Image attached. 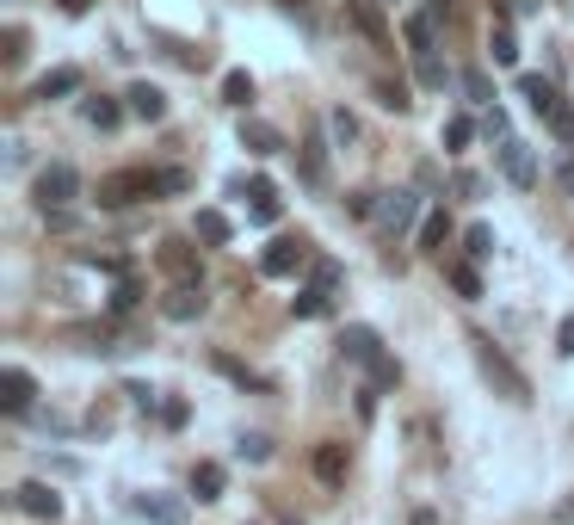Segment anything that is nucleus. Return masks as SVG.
Segmentation results:
<instances>
[{
  "mask_svg": "<svg viewBox=\"0 0 574 525\" xmlns=\"http://www.w3.org/2000/svg\"><path fill=\"white\" fill-rule=\"evenodd\" d=\"M519 99L531 105L537 118H550V112H556V87H550L544 75H519Z\"/></svg>",
  "mask_w": 574,
  "mask_h": 525,
  "instance_id": "20",
  "label": "nucleus"
},
{
  "mask_svg": "<svg viewBox=\"0 0 574 525\" xmlns=\"http://www.w3.org/2000/svg\"><path fill=\"white\" fill-rule=\"evenodd\" d=\"M482 136H488V143H507V136H513V124H507V112H500V105H488V118H482Z\"/></svg>",
  "mask_w": 574,
  "mask_h": 525,
  "instance_id": "37",
  "label": "nucleus"
},
{
  "mask_svg": "<svg viewBox=\"0 0 574 525\" xmlns=\"http://www.w3.org/2000/svg\"><path fill=\"white\" fill-rule=\"evenodd\" d=\"M223 105H235V112L254 105V75H247V68H229L223 75Z\"/></svg>",
  "mask_w": 574,
  "mask_h": 525,
  "instance_id": "25",
  "label": "nucleus"
},
{
  "mask_svg": "<svg viewBox=\"0 0 574 525\" xmlns=\"http://www.w3.org/2000/svg\"><path fill=\"white\" fill-rule=\"evenodd\" d=\"M204 278H173V291L161 297V315H167V322H198V315H204Z\"/></svg>",
  "mask_w": 574,
  "mask_h": 525,
  "instance_id": "6",
  "label": "nucleus"
},
{
  "mask_svg": "<svg viewBox=\"0 0 574 525\" xmlns=\"http://www.w3.org/2000/svg\"><path fill=\"white\" fill-rule=\"evenodd\" d=\"M186 414H192V408L179 402V396H173V402H161V420H167V427H186Z\"/></svg>",
  "mask_w": 574,
  "mask_h": 525,
  "instance_id": "45",
  "label": "nucleus"
},
{
  "mask_svg": "<svg viewBox=\"0 0 574 525\" xmlns=\"http://www.w3.org/2000/svg\"><path fill=\"white\" fill-rule=\"evenodd\" d=\"M340 359H352V365H377L383 359V340H377V328H365V322H358V328H346L340 334Z\"/></svg>",
  "mask_w": 574,
  "mask_h": 525,
  "instance_id": "11",
  "label": "nucleus"
},
{
  "mask_svg": "<svg viewBox=\"0 0 574 525\" xmlns=\"http://www.w3.org/2000/svg\"><path fill=\"white\" fill-rule=\"evenodd\" d=\"M31 198H38V210H68V204L81 198V173L68 167V161H50L38 173V186H31Z\"/></svg>",
  "mask_w": 574,
  "mask_h": 525,
  "instance_id": "4",
  "label": "nucleus"
},
{
  "mask_svg": "<svg viewBox=\"0 0 574 525\" xmlns=\"http://www.w3.org/2000/svg\"><path fill=\"white\" fill-rule=\"evenodd\" d=\"M136 303H142V278H136V272H124V278H118V291H112V315H130Z\"/></svg>",
  "mask_w": 574,
  "mask_h": 525,
  "instance_id": "33",
  "label": "nucleus"
},
{
  "mask_svg": "<svg viewBox=\"0 0 574 525\" xmlns=\"http://www.w3.org/2000/svg\"><path fill=\"white\" fill-rule=\"evenodd\" d=\"M161 266H167L173 278H204V272H198V254L186 248V241H161Z\"/></svg>",
  "mask_w": 574,
  "mask_h": 525,
  "instance_id": "21",
  "label": "nucleus"
},
{
  "mask_svg": "<svg viewBox=\"0 0 574 525\" xmlns=\"http://www.w3.org/2000/svg\"><path fill=\"white\" fill-rule=\"evenodd\" d=\"M278 7H297V0H278Z\"/></svg>",
  "mask_w": 574,
  "mask_h": 525,
  "instance_id": "47",
  "label": "nucleus"
},
{
  "mask_svg": "<svg viewBox=\"0 0 574 525\" xmlns=\"http://www.w3.org/2000/svg\"><path fill=\"white\" fill-rule=\"evenodd\" d=\"M124 112H130V105L105 99V93H99V99H81V118H87L93 130H118V124H124Z\"/></svg>",
  "mask_w": 574,
  "mask_h": 525,
  "instance_id": "19",
  "label": "nucleus"
},
{
  "mask_svg": "<svg viewBox=\"0 0 574 525\" xmlns=\"http://www.w3.org/2000/svg\"><path fill=\"white\" fill-rule=\"evenodd\" d=\"M303 266H309V241H297V235L266 241V254H260V272H266V278H291V272H303Z\"/></svg>",
  "mask_w": 574,
  "mask_h": 525,
  "instance_id": "5",
  "label": "nucleus"
},
{
  "mask_svg": "<svg viewBox=\"0 0 574 525\" xmlns=\"http://www.w3.org/2000/svg\"><path fill=\"white\" fill-rule=\"evenodd\" d=\"M414 62H420V87H445V81H451L439 56H414Z\"/></svg>",
  "mask_w": 574,
  "mask_h": 525,
  "instance_id": "39",
  "label": "nucleus"
},
{
  "mask_svg": "<svg viewBox=\"0 0 574 525\" xmlns=\"http://www.w3.org/2000/svg\"><path fill=\"white\" fill-rule=\"evenodd\" d=\"M550 130L562 136V143H574V105H568V99H556V112H550Z\"/></svg>",
  "mask_w": 574,
  "mask_h": 525,
  "instance_id": "38",
  "label": "nucleus"
},
{
  "mask_svg": "<svg viewBox=\"0 0 574 525\" xmlns=\"http://www.w3.org/2000/svg\"><path fill=\"white\" fill-rule=\"evenodd\" d=\"M470 346H476V365H482V377L494 383L500 396H507V402H531V383H525V371H519L507 353H500V346H494L488 334H470Z\"/></svg>",
  "mask_w": 574,
  "mask_h": 525,
  "instance_id": "2",
  "label": "nucleus"
},
{
  "mask_svg": "<svg viewBox=\"0 0 574 525\" xmlns=\"http://www.w3.org/2000/svg\"><path fill=\"white\" fill-rule=\"evenodd\" d=\"M31 396H38V377H31L25 365L0 371V408H7V414H31Z\"/></svg>",
  "mask_w": 574,
  "mask_h": 525,
  "instance_id": "9",
  "label": "nucleus"
},
{
  "mask_svg": "<svg viewBox=\"0 0 574 525\" xmlns=\"http://www.w3.org/2000/svg\"><path fill=\"white\" fill-rule=\"evenodd\" d=\"M340 260H309V285H321V291H340Z\"/></svg>",
  "mask_w": 574,
  "mask_h": 525,
  "instance_id": "35",
  "label": "nucleus"
},
{
  "mask_svg": "<svg viewBox=\"0 0 574 525\" xmlns=\"http://www.w3.org/2000/svg\"><path fill=\"white\" fill-rule=\"evenodd\" d=\"M445 241H451V217L439 204V210H426V217H420V254H445Z\"/></svg>",
  "mask_w": 574,
  "mask_h": 525,
  "instance_id": "17",
  "label": "nucleus"
},
{
  "mask_svg": "<svg viewBox=\"0 0 574 525\" xmlns=\"http://www.w3.org/2000/svg\"><path fill=\"white\" fill-rule=\"evenodd\" d=\"M346 13H352V25L365 31L371 44H389V25H383V13H377V0H346Z\"/></svg>",
  "mask_w": 574,
  "mask_h": 525,
  "instance_id": "18",
  "label": "nucleus"
},
{
  "mask_svg": "<svg viewBox=\"0 0 574 525\" xmlns=\"http://www.w3.org/2000/svg\"><path fill=\"white\" fill-rule=\"evenodd\" d=\"M328 136H334L340 149H346V143H358V118L346 112V105H340V112H328Z\"/></svg>",
  "mask_w": 574,
  "mask_h": 525,
  "instance_id": "34",
  "label": "nucleus"
},
{
  "mask_svg": "<svg viewBox=\"0 0 574 525\" xmlns=\"http://www.w3.org/2000/svg\"><path fill=\"white\" fill-rule=\"evenodd\" d=\"M217 371H223V377H235L241 390H266V377H254V371H247V365H235L229 353H217Z\"/></svg>",
  "mask_w": 574,
  "mask_h": 525,
  "instance_id": "36",
  "label": "nucleus"
},
{
  "mask_svg": "<svg viewBox=\"0 0 574 525\" xmlns=\"http://www.w3.org/2000/svg\"><path fill=\"white\" fill-rule=\"evenodd\" d=\"M223 488H229L223 464H198V470H192V495H198V501H223Z\"/></svg>",
  "mask_w": 574,
  "mask_h": 525,
  "instance_id": "24",
  "label": "nucleus"
},
{
  "mask_svg": "<svg viewBox=\"0 0 574 525\" xmlns=\"http://www.w3.org/2000/svg\"><path fill=\"white\" fill-rule=\"evenodd\" d=\"M426 217L420 210V192H408V186H396V192H377V210H371V223H377V235H408L414 223Z\"/></svg>",
  "mask_w": 574,
  "mask_h": 525,
  "instance_id": "3",
  "label": "nucleus"
},
{
  "mask_svg": "<svg viewBox=\"0 0 574 525\" xmlns=\"http://www.w3.org/2000/svg\"><path fill=\"white\" fill-rule=\"evenodd\" d=\"M377 105H389V112H408V87H389V81H377Z\"/></svg>",
  "mask_w": 574,
  "mask_h": 525,
  "instance_id": "42",
  "label": "nucleus"
},
{
  "mask_svg": "<svg viewBox=\"0 0 574 525\" xmlns=\"http://www.w3.org/2000/svg\"><path fill=\"white\" fill-rule=\"evenodd\" d=\"M68 93H81V68H50V75L31 87V99L50 105V99H68Z\"/></svg>",
  "mask_w": 574,
  "mask_h": 525,
  "instance_id": "15",
  "label": "nucleus"
},
{
  "mask_svg": "<svg viewBox=\"0 0 574 525\" xmlns=\"http://www.w3.org/2000/svg\"><path fill=\"white\" fill-rule=\"evenodd\" d=\"M315 476L328 482V488H340V482H346V445H340V439L315 445Z\"/></svg>",
  "mask_w": 574,
  "mask_h": 525,
  "instance_id": "16",
  "label": "nucleus"
},
{
  "mask_svg": "<svg viewBox=\"0 0 574 525\" xmlns=\"http://www.w3.org/2000/svg\"><path fill=\"white\" fill-rule=\"evenodd\" d=\"M235 192H247V217H254V223H278L284 204H278V186L272 180H247V186L235 180Z\"/></svg>",
  "mask_w": 574,
  "mask_h": 525,
  "instance_id": "13",
  "label": "nucleus"
},
{
  "mask_svg": "<svg viewBox=\"0 0 574 525\" xmlns=\"http://www.w3.org/2000/svg\"><path fill=\"white\" fill-rule=\"evenodd\" d=\"M463 260H494V229L488 223H470V229H463Z\"/></svg>",
  "mask_w": 574,
  "mask_h": 525,
  "instance_id": "27",
  "label": "nucleus"
},
{
  "mask_svg": "<svg viewBox=\"0 0 574 525\" xmlns=\"http://www.w3.org/2000/svg\"><path fill=\"white\" fill-rule=\"evenodd\" d=\"M136 513L149 519V525H186V501H179V495H161V488L136 495Z\"/></svg>",
  "mask_w": 574,
  "mask_h": 525,
  "instance_id": "12",
  "label": "nucleus"
},
{
  "mask_svg": "<svg viewBox=\"0 0 574 525\" xmlns=\"http://www.w3.org/2000/svg\"><path fill=\"white\" fill-rule=\"evenodd\" d=\"M445 278H451V291H457V297H470V303L482 297V272H476V260H451V266H445Z\"/></svg>",
  "mask_w": 574,
  "mask_h": 525,
  "instance_id": "23",
  "label": "nucleus"
},
{
  "mask_svg": "<svg viewBox=\"0 0 574 525\" xmlns=\"http://www.w3.org/2000/svg\"><path fill=\"white\" fill-rule=\"evenodd\" d=\"M161 192H167V198L192 192V173H186V167H161Z\"/></svg>",
  "mask_w": 574,
  "mask_h": 525,
  "instance_id": "40",
  "label": "nucleus"
},
{
  "mask_svg": "<svg viewBox=\"0 0 574 525\" xmlns=\"http://www.w3.org/2000/svg\"><path fill=\"white\" fill-rule=\"evenodd\" d=\"M13 507L31 513V519H62V495H56L50 482H19L13 488Z\"/></svg>",
  "mask_w": 574,
  "mask_h": 525,
  "instance_id": "10",
  "label": "nucleus"
},
{
  "mask_svg": "<svg viewBox=\"0 0 574 525\" xmlns=\"http://www.w3.org/2000/svg\"><path fill=\"white\" fill-rule=\"evenodd\" d=\"M488 50H494V62H500V68H519V38H513V25H494Z\"/></svg>",
  "mask_w": 574,
  "mask_h": 525,
  "instance_id": "29",
  "label": "nucleus"
},
{
  "mask_svg": "<svg viewBox=\"0 0 574 525\" xmlns=\"http://www.w3.org/2000/svg\"><path fill=\"white\" fill-rule=\"evenodd\" d=\"M439 19H445V0L420 7V13L402 25V38H408V50H414V56H433V44H439Z\"/></svg>",
  "mask_w": 574,
  "mask_h": 525,
  "instance_id": "8",
  "label": "nucleus"
},
{
  "mask_svg": "<svg viewBox=\"0 0 574 525\" xmlns=\"http://www.w3.org/2000/svg\"><path fill=\"white\" fill-rule=\"evenodd\" d=\"M241 149H254V155H278L284 143H278V130H272V124L247 118V124H241Z\"/></svg>",
  "mask_w": 574,
  "mask_h": 525,
  "instance_id": "22",
  "label": "nucleus"
},
{
  "mask_svg": "<svg viewBox=\"0 0 574 525\" xmlns=\"http://www.w3.org/2000/svg\"><path fill=\"white\" fill-rule=\"evenodd\" d=\"M291 309L303 315V322H315V315H328V309H334V291H321V285H303V291L291 297Z\"/></svg>",
  "mask_w": 574,
  "mask_h": 525,
  "instance_id": "26",
  "label": "nucleus"
},
{
  "mask_svg": "<svg viewBox=\"0 0 574 525\" xmlns=\"http://www.w3.org/2000/svg\"><path fill=\"white\" fill-rule=\"evenodd\" d=\"M124 396H130V408H142V414H155V408H161V396L149 390V383H124Z\"/></svg>",
  "mask_w": 574,
  "mask_h": 525,
  "instance_id": "41",
  "label": "nucleus"
},
{
  "mask_svg": "<svg viewBox=\"0 0 574 525\" xmlns=\"http://www.w3.org/2000/svg\"><path fill=\"white\" fill-rule=\"evenodd\" d=\"M93 7V0H62V13H87Z\"/></svg>",
  "mask_w": 574,
  "mask_h": 525,
  "instance_id": "46",
  "label": "nucleus"
},
{
  "mask_svg": "<svg viewBox=\"0 0 574 525\" xmlns=\"http://www.w3.org/2000/svg\"><path fill=\"white\" fill-rule=\"evenodd\" d=\"M235 458H241V464H266V458H272V439H266V433H241V439H235Z\"/></svg>",
  "mask_w": 574,
  "mask_h": 525,
  "instance_id": "31",
  "label": "nucleus"
},
{
  "mask_svg": "<svg viewBox=\"0 0 574 525\" xmlns=\"http://www.w3.org/2000/svg\"><path fill=\"white\" fill-rule=\"evenodd\" d=\"M457 87L470 93V105H494V81L482 75V68H463V75H457Z\"/></svg>",
  "mask_w": 574,
  "mask_h": 525,
  "instance_id": "30",
  "label": "nucleus"
},
{
  "mask_svg": "<svg viewBox=\"0 0 574 525\" xmlns=\"http://www.w3.org/2000/svg\"><path fill=\"white\" fill-rule=\"evenodd\" d=\"M556 353L574 359V315H562V328H556Z\"/></svg>",
  "mask_w": 574,
  "mask_h": 525,
  "instance_id": "44",
  "label": "nucleus"
},
{
  "mask_svg": "<svg viewBox=\"0 0 574 525\" xmlns=\"http://www.w3.org/2000/svg\"><path fill=\"white\" fill-rule=\"evenodd\" d=\"M142 198H167L161 192V167H118L99 180V204L105 210H124V204H142Z\"/></svg>",
  "mask_w": 574,
  "mask_h": 525,
  "instance_id": "1",
  "label": "nucleus"
},
{
  "mask_svg": "<svg viewBox=\"0 0 574 525\" xmlns=\"http://www.w3.org/2000/svg\"><path fill=\"white\" fill-rule=\"evenodd\" d=\"M235 229H229V217L223 210H198V241H210V248H223Z\"/></svg>",
  "mask_w": 574,
  "mask_h": 525,
  "instance_id": "28",
  "label": "nucleus"
},
{
  "mask_svg": "<svg viewBox=\"0 0 574 525\" xmlns=\"http://www.w3.org/2000/svg\"><path fill=\"white\" fill-rule=\"evenodd\" d=\"M0 44H7V50H0V56H7V68H13V62H25V31H19V25H13Z\"/></svg>",
  "mask_w": 574,
  "mask_h": 525,
  "instance_id": "43",
  "label": "nucleus"
},
{
  "mask_svg": "<svg viewBox=\"0 0 574 525\" xmlns=\"http://www.w3.org/2000/svg\"><path fill=\"white\" fill-rule=\"evenodd\" d=\"M494 155H500V173H507V186H519V192H531V186H537V155H531V143L507 136V143H500Z\"/></svg>",
  "mask_w": 574,
  "mask_h": 525,
  "instance_id": "7",
  "label": "nucleus"
},
{
  "mask_svg": "<svg viewBox=\"0 0 574 525\" xmlns=\"http://www.w3.org/2000/svg\"><path fill=\"white\" fill-rule=\"evenodd\" d=\"M124 105H130V118H142V124H161V118H167V93L149 87V81H136V87L124 93Z\"/></svg>",
  "mask_w": 574,
  "mask_h": 525,
  "instance_id": "14",
  "label": "nucleus"
},
{
  "mask_svg": "<svg viewBox=\"0 0 574 525\" xmlns=\"http://www.w3.org/2000/svg\"><path fill=\"white\" fill-rule=\"evenodd\" d=\"M470 136H476V124H470V118L457 112V118H445V130H439V143H445V149L457 155V149H470Z\"/></svg>",
  "mask_w": 574,
  "mask_h": 525,
  "instance_id": "32",
  "label": "nucleus"
}]
</instances>
